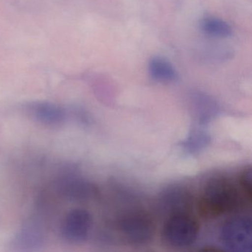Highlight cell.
Returning a JSON list of instances; mask_svg holds the SVG:
<instances>
[{"label":"cell","mask_w":252,"mask_h":252,"mask_svg":"<svg viewBox=\"0 0 252 252\" xmlns=\"http://www.w3.org/2000/svg\"><path fill=\"white\" fill-rule=\"evenodd\" d=\"M246 203L239 186L226 178H218L209 181L202 190L197 209L203 218L215 219L233 213Z\"/></svg>","instance_id":"obj_1"},{"label":"cell","mask_w":252,"mask_h":252,"mask_svg":"<svg viewBox=\"0 0 252 252\" xmlns=\"http://www.w3.org/2000/svg\"><path fill=\"white\" fill-rule=\"evenodd\" d=\"M118 231L126 243L144 246L150 243L156 232V224L149 214L144 211H129L117 221Z\"/></svg>","instance_id":"obj_2"},{"label":"cell","mask_w":252,"mask_h":252,"mask_svg":"<svg viewBox=\"0 0 252 252\" xmlns=\"http://www.w3.org/2000/svg\"><path fill=\"white\" fill-rule=\"evenodd\" d=\"M199 230L198 222L191 213L172 215L162 228V240L175 249L189 247L197 240Z\"/></svg>","instance_id":"obj_3"},{"label":"cell","mask_w":252,"mask_h":252,"mask_svg":"<svg viewBox=\"0 0 252 252\" xmlns=\"http://www.w3.org/2000/svg\"><path fill=\"white\" fill-rule=\"evenodd\" d=\"M220 239L233 252H250L252 246V220L243 216L229 218L220 228Z\"/></svg>","instance_id":"obj_4"},{"label":"cell","mask_w":252,"mask_h":252,"mask_svg":"<svg viewBox=\"0 0 252 252\" xmlns=\"http://www.w3.org/2000/svg\"><path fill=\"white\" fill-rule=\"evenodd\" d=\"M91 214L82 209H76L67 214L60 226L62 237L71 243L86 240L92 227Z\"/></svg>","instance_id":"obj_5"},{"label":"cell","mask_w":252,"mask_h":252,"mask_svg":"<svg viewBox=\"0 0 252 252\" xmlns=\"http://www.w3.org/2000/svg\"><path fill=\"white\" fill-rule=\"evenodd\" d=\"M159 206L163 213L169 215L190 213L193 207V196L184 187H173L163 191L159 197Z\"/></svg>","instance_id":"obj_6"},{"label":"cell","mask_w":252,"mask_h":252,"mask_svg":"<svg viewBox=\"0 0 252 252\" xmlns=\"http://www.w3.org/2000/svg\"><path fill=\"white\" fill-rule=\"evenodd\" d=\"M27 110L33 119L44 125L56 126L66 119L64 108L48 101H34L27 105Z\"/></svg>","instance_id":"obj_7"},{"label":"cell","mask_w":252,"mask_h":252,"mask_svg":"<svg viewBox=\"0 0 252 252\" xmlns=\"http://www.w3.org/2000/svg\"><path fill=\"white\" fill-rule=\"evenodd\" d=\"M63 194L67 198L79 201H89L98 197L99 191L98 187L86 180L69 179L62 186Z\"/></svg>","instance_id":"obj_8"},{"label":"cell","mask_w":252,"mask_h":252,"mask_svg":"<svg viewBox=\"0 0 252 252\" xmlns=\"http://www.w3.org/2000/svg\"><path fill=\"white\" fill-rule=\"evenodd\" d=\"M149 73L154 80L171 82L175 80L177 73L172 64L161 57H154L149 63Z\"/></svg>","instance_id":"obj_9"},{"label":"cell","mask_w":252,"mask_h":252,"mask_svg":"<svg viewBox=\"0 0 252 252\" xmlns=\"http://www.w3.org/2000/svg\"><path fill=\"white\" fill-rule=\"evenodd\" d=\"M202 31L209 36L216 38H226L232 33L231 26L221 19L209 17L201 22Z\"/></svg>","instance_id":"obj_10"},{"label":"cell","mask_w":252,"mask_h":252,"mask_svg":"<svg viewBox=\"0 0 252 252\" xmlns=\"http://www.w3.org/2000/svg\"><path fill=\"white\" fill-rule=\"evenodd\" d=\"M239 181H240L239 188L246 203L250 205L252 203V168H246L242 172Z\"/></svg>","instance_id":"obj_11"}]
</instances>
